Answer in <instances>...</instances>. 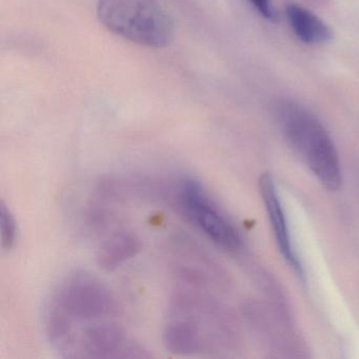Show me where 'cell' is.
Returning a JSON list of instances; mask_svg holds the SVG:
<instances>
[{
	"label": "cell",
	"instance_id": "cell-1",
	"mask_svg": "<svg viewBox=\"0 0 359 359\" xmlns=\"http://www.w3.org/2000/svg\"><path fill=\"white\" fill-rule=\"evenodd\" d=\"M118 304L108 287L85 272L69 275L58 285L46 308V332L50 341L62 346L76 323L113 319Z\"/></svg>",
	"mask_w": 359,
	"mask_h": 359
},
{
	"label": "cell",
	"instance_id": "cell-2",
	"mask_svg": "<svg viewBox=\"0 0 359 359\" xmlns=\"http://www.w3.org/2000/svg\"><path fill=\"white\" fill-rule=\"evenodd\" d=\"M278 121L285 140L321 184L332 192L342 184L335 144L320 121L292 102L278 108Z\"/></svg>",
	"mask_w": 359,
	"mask_h": 359
},
{
	"label": "cell",
	"instance_id": "cell-3",
	"mask_svg": "<svg viewBox=\"0 0 359 359\" xmlns=\"http://www.w3.org/2000/svg\"><path fill=\"white\" fill-rule=\"evenodd\" d=\"M97 13L109 30L138 45L163 48L173 39V22L156 0H100Z\"/></svg>",
	"mask_w": 359,
	"mask_h": 359
},
{
	"label": "cell",
	"instance_id": "cell-4",
	"mask_svg": "<svg viewBox=\"0 0 359 359\" xmlns=\"http://www.w3.org/2000/svg\"><path fill=\"white\" fill-rule=\"evenodd\" d=\"M177 201L188 220L214 243L230 251H236L241 247V238L236 229L214 205L198 182H182Z\"/></svg>",
	"mask_w": 359,
	"mask_h": 359
},
{
	"label": "cell",
	"instance_id": "cell-5",
	"mask_svg": "<svg viewBox=\"0 0 359 359\" xmlns=\"http://www.w3.org/2000/svg\"><path fill=\"white\" fill-rule=\"evenodd\" d=\"M71 357L86 358H146L149 355L137 342L127 337L125 330L114 321L89 323L64 346Z\"/></svg>",
	"mask_w": 359,
	"mask_h": 359
},
{
	"label": "cell",
	"instance_id": "cell-6",
	"mask_svg": "<svg viewBox=\"0 0 359 359\" xmlns=\"http://www.w3.org/2000/svg\"><path fill=\"white\" fill-rule=\"evenodd\" d=\"M259 190L281 255L299 276H304L302 264L296 257L293 248H292L287 222H285V214L281 208L276 188H275L272 177L268 173L262 174L260 176Z\"/></svg>",
	"mask_w": 359,
	"mask_h": 359
},
{
	"label": "cell",
	"instance_id": "cell-7",
	"mask_svg": "<svg viewBox=\"0 0 359 359\" xmlns=\"http://www.w3.org/2000/svg\"><path fill=\"white\" fill-rule=\"evenodd\" d=\"M142 247V241L135 233L118 231L102 243L96 260L102 270L111 272L135 257Z\"/></svg>",
	"mask_w": 359,
	"mask_h": 359
},
{
	"label": "cell",
	"instance_id": "cell-8",
	"mask_svg": "<svg viewBox=\"0 0 359 359\" xmlns=\"http://www.w3.org/2000/svg\"><path fill=\"white\" fill-rule=\"evenodd\" d=\"M287 20L296 36L306 45H320L331 41V29L320 18L299 5H289L285 9Z\"/></svg>",
	"mask_w": 359,
	"mask_h": 359
},
{
	"label": "cell",
	"instance_id": "cell-9",
	"mask_svg": "<svg viewBox=\"0 0 359 359\" xmlns=\"http://www.w3.org/2000/svg\"><path fill=\"white\" fill-rule=\"evenodd\" d=\"M0 229H1V247L10 251L15 245L18 238V224L11 210L4 201L0 203Z\"/></svg>",
	"mask_w": 359,
	"mask_h": 359
},
{
	"label": "cell",
	"instance_id": "cell-10",
	"mask_svg": "<svg viewBox=\"0 0 359 359\" xmlns=\"http://www.w3.org/2000/svg\"><path fill=\"white\" fill-rule=\"evenodd\" d=\"M253 4L255 9L264 16L266 20H277V12L275 8L273 7L271 0H250Z\"/></svg>",
	"mask_w": 359,
	"mask_h": 359
}]
</instances>
